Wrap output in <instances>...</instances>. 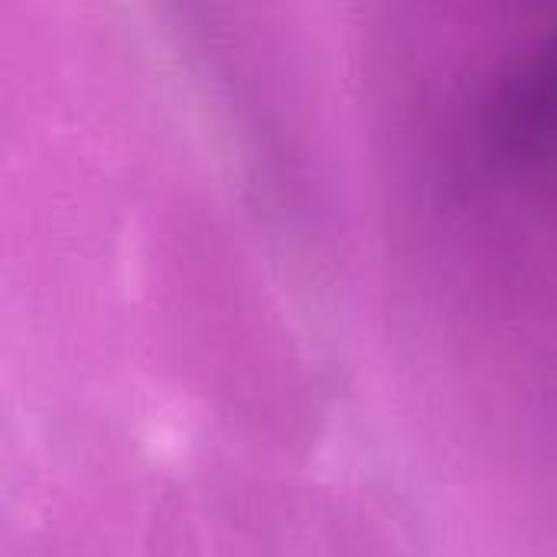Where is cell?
Wrapping results in <instances>:
<instances>
[{"label": "cell", "mask_w": 557, "mask_h": 557, "mask_svg": "<svg viewBox=\"0 0 557 557\" xmlns=\"http://www.w3.org/2000/svg\"><path fill=\"white\" fill-rule=\"evenodd\" d=\"M493 134L516 157L557 153V23L535 36L503 75L493 98Z\"/></svg>", "instance_id": "obj_1"}]
</instances>
